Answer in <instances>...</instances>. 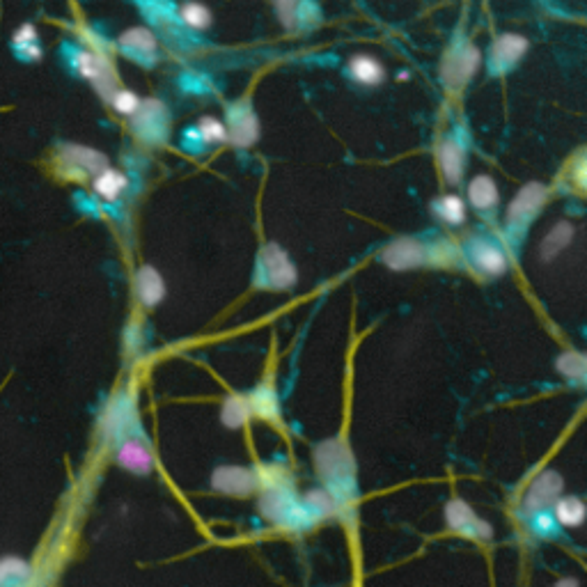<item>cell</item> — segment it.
I'll list each match as a JSON object with an SVG mask.
<instances>
[{
	"instance_id": "1",
	"label": "cell",
	"mask_w": 587,
	"mask_h": 587,
	"mask_svg": "<svg viewBox=\"0 0 587 587\" xmlns=\"http://www.w3.org/2000/svg\"><path fill=\"white\" fill-rule=\"evenodd\" d=\"M257 285L269 289H289L296 285V266L276 244H266L257 264Z\"/></svg>"
},
{
	"instance_id": "2",
	"label": "cell",
	"mask_w": 587,
	"mask_h": 587,
	"mask_svg": "<svg viewBox=\"0 0 587 587\" xmlns=\"http://www.w3.org/2000/svg\"><path fill=\"white\" fill-rule=\"evenodd\" d=\"M445 523L452 532L457 535L473 539V542H489L493 537L491 526L484 519H480L473 512V507L461 498H452L448 505H445Z\"/></svg>"
},
{
	"instance_id": "3",
	"label": "cell",
	"mask_w": 587,
	"mask_h": 587,
	"mask_svg": "<svg viewBox=\"0 0 587 587\" xmlns=\"http://www.w3.org/2000/svg\"><path fill=\"white\" fill-rule=\"evenodd\" d=\"M228 140L237 147H250L260 138V120L250 106V101H237L228 108Z\"/></svg>"
},
{
	"instance_id": "4",
	"label": "cell",
	"mask_w": 587,
	"mask_h": 587,
	"mask_svg": "<svg viewBox=\"0 0 587 587\" xmlns=\"http://www.w3.org/2000/svg\"><path fill=\"white\" fill-rule=\"evenodd\" d=\"M546 195H549V191H546L544 184L523 186L510 205V209H507V225H510V230L526 228L532 218L539 214V209L544 207Z\"/></svg>"
},
{
	"instance_id": "5",
	"label": "cell",
	"mask_w": 587,
	"mask_h": 587,
	"mask_svg": "<svg viewBox=\"0 0 587 587\" xmlns=\"http://www.w3.org/2000/svg\"><path fill=\"white\" fill-rule=\"evenodd\" d=\"M562 487H565V482H562L560 473L544 471L542 475L532 480L526 498H523V510H526L528 514L551 510L555 500L560 498Z\"/></svg>"
},
{
	"instance_id": "6",
	"label": "cell",
	"mask_w": 587,
	"mask_h": 587,
	"mask_svg": "<svg viewBox=\"0 0 587 587\" xmlns=\"http://www.w3.org/2000/svg\"><path fill=\"white\" fill-rule=\"evenodd\" d=\"M133 129L150 143H159L168 136V113L161 101H140V108L133 115Z\"/></svg>"
},
{
	"instance_id": "7",
	"label": "cell",
	"mask_w": 587,
	"mask_h": 587,
	"mask_svg": "<svg viewBox=\"0 0 587 587\" xmlns=\"http://www.w3.org/2000/svg\"><path fill=\"white\" fill-rule=\"evenodd\" d=\"M528 51V39L521 35H500L496 42L491 46V56H489V69L491 74H505L519 62Z\"/></svg>"
},
{
	"instance_id": "8",
	"label": "cell",
	"mask_w": 587,
	"mask_h": 587,
	"mask_svg": "<svg viewBox=\"0 0 587 587\" xmlns=\"http://www.w3.org/2000/svg\"><path fill=\"white\" fill-rule=\"evenodd\" d=\"M468 260L475 264V269L487 273V276H503L507 266H510L505 250L487 237L471 241V246H468Z\"/></svg>"
},
{
	"instance_id": "9",
	"label": "cell",
	"mask_w": 587,
	"mask_h": 587,
	"mask_svg": "<svg viewBox=\"0 0 587 587\" xmlns=\"http://www.w3.org/2000/svg\"><path fill=\"white\" fill-rule=\"evenodd\" d=\"M211 484L216 491L228 493V496H250L257 491V473L241 466H223L216 468Z\"/></svg>"
},
{
	"instance_id": "10",
	"label": "cell",
	"mask_w": 587,
	"mask_h": 587,
	"mask_svg": "<svg viewBox=\"0 0 587 587\" xmlns=\"http://www.w3.org/2000/svg\"><path fill=\"white\" fill-rule=\"evenodd\" d=\"M480 65V53H477L475 46L464 44L459 46L457 53H452L445 60L443 65V81L450 85V88H461L468 78L473 76V72Z\"/></svg>"
},
{
	"instance_id": "11",
	"label": "cell",
	"mask_w": 587,
	"mask_h": 587,
	"mask_svg": "<svg viewBox=\"0 0 587 587\" xmlns=\"http://www.w3.org/2000/svg\"><path fill=\"white\" fill-rule=\"evenodd\" d=\"M429 260L427 248L420 244L418 239H397L395 244H390L383 250V262L390 269L404 271V269H416V266L425 264Z\"/></svg>"
},
{
	"instance_id": "12",
	"label": "cell",
	"mask_w": 587,
	"mask_h": 587,
	"mask_svg": "<svg viewBox=\"0 0 587 587\" xmlns=\"http://www.w3.org/2000/svg\"><path fill=\"white\" fill-rule=\"evenodd\" d=\"M117 464L133 475H150L154 471V455L143 441L127 438L117 448Z\"/></svg>"
},
{
	"instance_id": "13",
	"label": "cell",
	"mask_w": 587,
	"mask_h": 587,
	"mask_svg": "<svg viewBox=\"0 0 587 587\" xmlns=\"http://www.w3.org/2000/svg\"><path fill=\"white\" fill-rule=\"evenodd\" d=\"M62 159H65V166L72 168L81 175H99L101 170L108 168V159L101 152L92 150V147H81V145H67L62 150Z\"/></svg>"
},
{
	"instance_id": "14",
	"label": "cell",
	"mask_w": 587,
	"mask_h": 587,
	"mask_svg": "<svg viewBox=\"0 0 587 587\" xmlns=\"http://www.w3.org/2000/svg\"><path fill=\"white\" fill-rule=\"evenodd\" d=\"M117 44H120V49L124 53H129L133 60H140V62H150L156 58V49H159V44H156V37L152 30L147 28H131L127 33H122L120 39H117Z\"/></svg>"
},
{
	"instance_id": "15",
	"label": "cell",
	"mask_w": 587,
	"mask_h": 587,
	"mask_svg": "<svg viewBox=\"0 0 587 587\" xmlns=\"http://www.w3.org/2000/svg\"><path fill=\"white\" fill-rule=\"evenodd\" d=\"M136 294L138 301L145 305V308H154L163 301L166 296V283H163V276L154 266H140L136 273Z\"/></svg>"
},
{
	"instance_id": "16",
	"label": "cell",
	"mask_w": 587,
	"mask_h": 587,
	"mask_svg": "<svg viewBox=\"0 0 587 587\" xmlns=\"http://www.w3.org/2000/svg\"><path fill=\"white\" fill-rule=\"evenodd\" d=\"M438 163H441V170L443 175L448 177V182L452 184L461 182V177H464V170H466V150L461 147L459 140L455 138L445 140L441 150H438Z\"/></svg>"
},
{
	"instance_id": "17",
	"label": "cell",
	"mask_w": 587,
	"mask_h": 587,
	"mask_svg": "<svg viewBox=\"0 0 587 587\" xmlns=\"http://www.w3.org/2000/svg\"><path fill=\"white\" fill-rule=\"evenodd\" d=\"M498 200V186L489 175H477L471 179V184H468V202H471L477 211L493 209L498 205Z\"/></svg>"
},
{
	"instance_id": "18",
	"label": "cell",
	"mask_w": 587,
	"mask_h": 587,
	"mask_svg": "<svg viewBox=\"0 0 587 587\" xmlns=\"http://www.w3.org/2000/svg\"><path fill=\"white\" fill-rule=\"evenodd\" d=\"M553 519L562 528H578L585 521V503L578 496H560L553 505Z\"/></svg>"
},
{
	"instance_id": "19",
	"label": "cell",
	"mask_w": 587,
	"mask_h": 587,
	"mask_svg": "<svg viewBox=\"0 0 587 587\" xmlns=\"http://www.w3.org/2000/svg\"><path fill=\"white\" fill-rule=\"evenodd\" d=\"M92 186H95V193L99 195V198H104L106 202H115L124 191H127L129 179L120 170L106 168V170H101L99 175L95 177V182H92Z\"/></svg>"
},
{
	"instance_id": "20",
	"label": "cell",
	"mask_w": 587,
	"mask_h": 587,
	"mask_svg": "<svg viewBox=\"0 0 587 587\" xmlns=\"http://www.w3.org/2000/svg\"><path fill=\"white\" fill-rule=\"evenodd\" d=\"M349 76L354 78L356 83L363 85H379L386 72H383V65L372 56H354L349 60Z\"/></svg>"
},
{
	"instance_id": "21",
	"label": "cell",
	"mask_w": 587,
	"mask_h": 587,
	"mask_svg": "<svg viewBox=\"0 0 587 587\" xmlns=\"http://www.w3.org/2000/svg\"><path fill=\"white\" fill-rule=\"evenodd\" d=\"M250 416H260L264 420H278V397L271 388H257L253 395L248 397Z\"/></svg>"
},
{
	"instance_id": "22",
	"label": "cell",
	"mask_w": 587,
	"mask_h": 587,
	"mask_svg": "<svg viewBox=\"0 0 587 587\" xmlns=\"http://www.w3.org/2000/svg\"><path fill=\"white\" fill-rule=\"evenodd\" d=\"M12 46L14 51L26 60H37L39 56H42V49H39V37L33 23H26V26H21L17 33H14Z\"/></svg>"
},
{
	"instance_id": "23",
	"label": "cell",
	"mask_w": 587,
	"mask_h": 587,
	"mask_svg": "<svg viewBox=\"0 0 587 587\" xmlns=\"http://www.w3.org/2000/svg\"><path fill=\"white\" fill-rule=\"evenodd\" d=\"M436 216L448 225H461L466 221V202L459 195H443L434 205Z\"/></svg>"
},
{
	"instance_id": "24",
	"label": "cell",
	"mask_w": 587,
	"mask_h": 587,
	"mask_svg": "<svg viewBox=\"0 0 587 587\" xmlns=\"http://www.w3.org/2000/svg\"><path fill=\"white\" fill-rule=\"evenodd\" d=\"M221 418L225 425L230 429H239L246 425V420L250 418V406H248V397H239L232 395L230 399H225Z\"/></svg>"
},
{
	"instance_id": "25",
	"label": "cell",
	"mask_w": 587,
	"mask_h": 587,
	"mask_svg": "<svg viewBox=\"0 0 587 587\" xmlns=\"http://www.w3.org/2000/svg\"><path fill=\"white\" fill-rule=\"evenodd\" d=\"M179 19H182L184 26H189L191 30H207L211 26L209 7L200 3H186L179 7Z\"/></svg>"
},
{
	"instance_id": "26",
	"label": "cell",
	"mask_w": 587,
	"mask_h": 587,
	"mask_svg": "<svg viewBox=\"0 0 587 587\" xmlns=\"http://www.w3.org/2000/svg\"><path fill=\"white\" fill-rule=\"evenodd\" d=\"M571 237H574V225L560 223L558 228H555L549 237H546L544 246H542V255L546 257V260H551V257L558 255L562 248H567L571 244Z\"/></svg>"
},
{
	"instance_id": "27",
	"label": "cell",
	"mask_w": 587,
	"mask_h": 587,
	"mask_svg": "<svg viewBox=\"0 0 587 587\" xmlns=\"http://www.w3.org/2000/svg\"><path fill=\"white\" fill-rule=\"evenodd\" d=\"M585 370H587V360L583 354L578 351H567L558 358V372L565 374L569 381H578L581 383L585 379Z\"/></svg>"
},
{
	"instance_id": "28",
	"label": "cell",
	"mask_w": 587,
	"mask_h": 587,
	"mask_svg": "<svg viewBox=\"0 0 587 587\" xmlns=\"http://www.w3.org/2000/svg\"><path fill=\"white\" fill-rule=\"evenodd\" d=\"M195 129H198L202 143L205 145H216L228 140V129H225V124L221 120H216V117H202Z\"/></svg>"
},
{
	"instance_id": "29",
	"label": "cell",
	"mask_w": 587,
	"mask_h": 587,
	"mask_svg": "<svg viewBox=\"0 0 587 587\" xmlns=\"http://www.w3.org/2000/svg\"><path fill=\"white\" fill-rule=\"evenodd\" d=\"M530 530H532V535H535V537L549 539V537L558 535L560 526H558V523H555L551 510H546V512L530 514Z\"/></svg>"
},
{
	"instance_id": "30",
	"label": "cell",
	"mask_w": 587,
	"mask_h": 587,
	"mask_svg": "<svg viewBox=\"0 0 587 587\" xmlns=\"http://www.w3.org/2000/svg\"><path fill=\"white\" fill-rule=\"evenodd\" d=\"M111 104L117 113L136 115V111L140 108V97L131 90H115L111 95Z\"/></svg>"
},
{
	"instance_id": "31",
	"label": "cell",
	"mask_w": 587,
	"mask_h": 587,
	"mask_svg": "<svg viewBox=\"0 0 587 587\" xmlns=\"http://www.w3.org/2000/svg\"><path fill=\"white\" fill-rule=\"evenodd\" d=\"M30 574V567L21 558H5L0 560V583L5 578H26Z\"/></svg>"
},
{
	"instance_id": "32",
	"label": "cell",
	"mask_w": 587,
	"mask_h": 587,
	"mask_svg": "<svg viewBox=\"0 0 587 587\" xmlns=\"http://www.w3.org/2000/svg\"><path fill=\"white\" fill-rule=\"evenodd\" d=\"M276 12L280 21H283L285 28H296L299 26V5L296 3H278Z\"/></svg>"
},
{
	"instance_id": "33",
	"label": "cell",
	"mask_w": 587,
	"mask_h": 587,
	"mask_svg": "<svg viewBox=\"0 0 587 587\" xmlns=\"http://www.w3.org/2000/svg\"><path fill=\"white\" fill-rule=\"evenodd\" d=\"M184 145H186V147H189V150H193V152H195V150H200V147H202V145H205V143H202V138H200V133H198V129H195V127H191L189 131H186V133H184Z\"/></svg>"
},
{
	"instance_id": "34",
	"label": "cell",
	"mask_w": 587,
	"mask_h": 587,
	"mask_svg": "<svg viewBox=\"0 0 587 587\" xmlns=\"http://www.w3.org/2000/svg\"><path fill=\"white\" fill-rule=\"evenodd\" d=\"M555 587H581V583L576 581V578H560L558 585Z\"/></svg>"
}]
</instances>
